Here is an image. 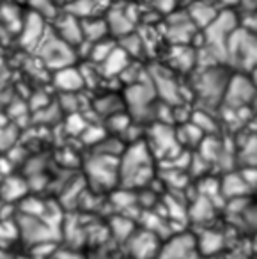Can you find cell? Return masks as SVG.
<instances>
[{
  "instance_id": "23",
  "label": "cell",
  "mask_w": 257,
  "mask_h": 259,
  "mask_svg": "<svg viewBox=\"0 0 257 259\" xmlns=\"http://www.w3.org/2000/svg\"><path fill=\"white\" fill-rule=\"evenodd\" d=\"M250 190H252V188L243 180L241 172H232V170H229L220 181V194L224 195L225 199H231V201L243 199V195H246Z\"/></svg>"
},
{
  "instance_id": "17",
  "label": "cell",
  "mask_w": 257,
  "mask_h": 259,
  "mask_svg": "<svg viewBox=\"0 0 257 259\" xmlns=\"http://www.w3.org/2000/svg\"><path fill=\"white\" fill-rule=\"evenodd\" d=\"M105 20H107L110 36L117 37V39L135 32V23H133V18L130 16V9L114 6V8H110L107 11Z\"/></svg>"
},
{
  "instance_id": "5",
  "label": "cell",
  "mask_w": 257,
  "mask_h": 259,
  "mask_svg": "<svg viewBox=\"0 0 257 259\" xmlns=\"http://www.w3.org/2000/svg\"><path fill=\"white\" fill-rule=\"evenodd\" d=\"M83 176L85 183L98 192L112 190L119 187V158L89 151L83 160Z\"/></svg>"
},
{
  "instance_id": "13",
  "label": "cell",
  "mask_w": 257,
  "mask_h": 259,
  "mask_svg": "<svg viewBox=\"0 0 257 259\" xmlns=\"http://www.w3.org/2000/svg\"><path fill=\"white\" fill-rule=\"evenodd\" d=\"M52 30L61 37L64 43L78 50L85 39H83V30H82V20L75 18L69 13H61L57 18L52 22Z\"/></svg>"
},
{
  "instance_id": "40",
  "label": "cell",
  "mask_w": 257,
  "mask_h": 259,
  "mask_svg": "<svg viewBox=\"0 0 257 259\" xmlns=\"http://www.w3.org/2000/svg\"><path fill=\"white\" fill-rule=\"evenodd\" d=\"M241 27H245L246 30H250V32L255 34V36H257V13H253V15L243 16Z\"/></svg>"
},
{
  "instance_id": "12",
  "label": "cell",
  "mask_w": 257,
  "mask_h": 259,
  "mask_svg": "<svg viewBox=\"0 0 257 259\" xmlns=\"http://www.w3.org/2000/svg\"><path fill=\"white\" fill-rule=\"evenodd\" d=\"M15 220L16 227H18V234L32 247L54 240V227L43 217H30L20 213Z\"/></svg>"
},
{
  "instance_id": "14",
  "label": "cell",
  "mask_w": 257,
  "mask_h": 259,
  "mask_svg": "<svg viewBox=\"0 0 257 259\" xmlns=\"http://www.w3.org/2000/svg\"><path fill=\"white\" fill-rule=\"evenodd\" d=\"M48 29H50V25H48L47 20L29 11L25 15V22H23L22 30L18 34L20 45L23 48H27V50H36L37 45L45 37V34L48 32Z\"/></svg>"
},
{
  "instance_id": "42",
  "label": "cell",
  "mask_w": 257,
  "mask_h": 259,
  "mask_svg": "<svg viewBox=\"0 0 257 259\" xmlns=\"http://www.w3.org/2000/svg\"><path fill=\"white\" fill-rule=\"evenodd\" d=\"M13 2H16V4H27L29 0H13Z\"/></svg>"
},
{
  "instance_id": "32",
  "label": "cell",
  "mask_w": 257,
  "mask_h": 259,
  "mask_svg": "<svg viewBox=\"0 0 257 259\" xmlns=\"http://www.w3.org/2000/svg\"><path fill=\"white\" fill-rule=\"evenodd\" d=\"M195 243L197 247H199V252L202 250L204 254H215L217 250H220L222 247H224V236H222L218 231H204L202 234H200V238L197 240L195 238Z\"/></svg>"
},
{
  "instance_id": "29",
  "label": "cell",
  "mask_w": 257,
  "mask_h": 259,
  "mask_svg": "<svg viewBox=\"0 0 257 259\" xmlns=\"http://www.w3.org/2000/svg\"><path fill=\"white\" fill-rule=\"evenodd\" d=\"M27 6H29L30 13L41 16L47 22H54L61 15V8H59L57 0H29Z\"/></svg>"
},
{
  "instance_id": "6",
  "label": "cell",
  "mask_w": 257,
  "mask_h": 259,
  "mask_svg": "<svg viewBox=\"0 0 257 259\" xmlns=\"http://www.w3.org/2000/svg\"><path fill=\"white\" fill-rule=\"evenodd\" d=\"M227 64L238 71H253L257 68V36L239 25L227 43Z\"/></svg>"
},
{
  "instance_id": "2",
  "label": "cell",
  "mask_w": 257,
  "mask_h": 259,
  "mask_svg": "<svg viewBox=\"0 0 257 259\" xmlns=\"http://www.w3.org/2000/svg\"><path fill=\"white\" fill-rule=\"evenodd\" d=\"M232 73L225 68V64H217L211 68L197 69V75L193 78V94L202 105L204 110L217 108L224 103L225 91Z\"/></svg>"
},
{
  "instance_id": "16",
  "label": "cell",
  "mask_w": 257,
  "mask_h": 259,
  "mask_svg": "<svg viewBox=\"0 0 257 259\" xmlns=\"http://www.w3.org/2000/svg\"><path fill=\"white\" fill-rule=\"evenodd\" d=\"M197 248L195 238L183 233L170 238L163 247L158 250L156 259H188L190 254Z\"/></svg>"
},
{
  "instance_id": "30",
  "label": "cell",
  "mask_w": 257,
  "mask_h": 259,
  "mask_svg": "<svg viewBox=\"0 0 257 259\" xmlns=\"http://www.w3.org/2000/svg\"><path fill=\"white\" fill-rule=\"evenodd\" d=\"M190 122H193L204 135H217V132H218L217 119L211 115V112L204 110V108H195V110H192Z\"/></svg>"
},
{
  "instance_id": "37",
  "label": "cell",
  "mask_w": 257,
  "mask_h": 259,
  "mask_svg": "<svg viewBox=\"0 0 257 259\" xmlns=\"http://www.w3.org/2000/svg\"><path fill=\"white\" fill-rule=\"evenodd\" d=\"M190 213H192V217L199 219L200 222H206V220L211 217V213H213V202H211V199L204 197V195H199L195 204H193L192 209H190Z\"/></svg>"
},
{
  "instance_id": "19",
  "label": "cell",
  "mask_w": 257,
  "mask_h": 259,
  "mask_svg": "<svg viewBox=\"0 0 257 259\" xmlns=\"http://www.w3.org/2000/svg\"><path fill=\"white\" fill-rule=\"evenodd\" d=\"M52 83L59 93H80L85 87V80H83L82 69L69 66V68L59 69L54 71L52 76Z\"/></svg>"
},
{
  "instance_id": "7",
  "label": "cell",
  "mask_w": 257,
  "mask_h": 259,
  "mask_svg": "<svg viewBox=\"0 0 257 259\" xmlns=\"http://www.w3.org/2000/svg\"><path fill=\"white\" fill-rule=\"evenodd\" d=\"M36 52H37V57H39L41 62L45 64V68L52 69V71L69 68V66L75 64L76 57H78L75 48L69 47L68 43H64V41L52 30V27L48 29V32L45 34L41 43L37 45Z\"/></svg>"
},
{
  "instance_id": "39",
  "label": "cell",
  "mask_w": 257,
  "mask_h": 259,
  "mask_svg": "<svg viewBox=\"0 0 257 259\" xmlns=\"http://www.w3.org/2000/svg\"><path fill=\"white\" fill-rule=\"evenodd\" d=\"M146 2L154 11H160L163 15H170L172 11H176V0H146Z\"/></svg>"
},
{
  "instance_id": "33",
  "label": "cell",
  "mask_w": 257,
  "mask_h": 259,
  "mask_svg": "<svg viewBox=\"0 0 257 259\" xmlns=\"http://www.w3.org/2000/svg\"><path fill=\"white\" fill-rule=\"evenodd\" d=\"M20 126L16 122L8 121L4 126H0V153L11 151L15 146H18Z\"/></svg>"
},
{
  "instance_id": "8",
  "label": "cell",
  "mask_w": 257,
  "mask_h": 259,
  "mask_svg": "<svg viewBox=\"0 0 257 259\" xmlns=\"http://www.w3.org/2000/svg\"><path fill=\"white\" fill-rule=\"evenodd\" d=\"M144 141L156 160H167L168 162V160L176 158L181 151H185L178 141L176 128L172 124H165V122L154 121L144 134Z\"/></svg>"
},
{
  "instance_id": "38",
  "label": "cell",
  "mask_w": 257,
  "mask_h": 259,
  "mask_svg": "<svg viewBox=\"0 0 257 259\" xmlns=\"http://www.w3.org/2000/svg\"><path fill=\"white\" fill-rule=\"evenodd\" d=\"M89 124H91V122L87 121V119L83 117L80 112H75V114L68 115V121H66V130H68V134L82 137V134L85 132Z\"/></svg>"
},
{
  "instance_id": "36",
  "label": "cell",
  "mask_w": 257,
  "mask_h": 259,
  "mask_svg": "<svg viewBox=\"0 0 257 259\" xmlns=\"http://www.w3.org/2000/svg\"><path fill=\"white\" fill-rule=\"evenodd\" d=\"M110 226H112L110 229H112V233H114V236H117L119 240L128 241V238L135 233V229H133V224L130 222V219H126V217H122V215L115 217V219L112 220Z\"/></svg>"
},
{
  "instance_id": "31",
  "label": "cell",
  "mask_w": 257,
  "mask_h": 259,
  "mask_svg": "<svg viewBox=\"0 0 257 259\" xmlns=\"http://www.w3.org/2000/svg\"><path fill=\"white\" fill-rule=\"evenodd\" d=\"M119 48H122L132 61H139L142 54H146V41L137 32H132L119 39Z\"/></svg>"
},
{
  "instance_id": "22",
  "label": "cell",
  "mask_w": 257,
  "mask_h": 259,
  "mask_svg": "<svg viewBox=\"0 0 257 259\" xmlns=\"http://www.w3.org/2000/svg\"><path fill=\"white\" fill-rule=\"evenodd\" d=\"M25 15L23 9L20 8V4L16 2H4L0 4V20L4 23V27L8 29V32L13 36H18L20 30H22V25L25 22Z\"/></svg>"
},
{
  "instance_id": "25",
  "label": "cell",
  "mask_w": 257,
  "mask_h": 259,
  "mask_svg": "<svg viewBox=\"0 0 257 259\" xmlns=\"http://www.w3.org/2000/svg\"><path fill=\"white\" fill-rule=\"evenodd\" d=\"M132 62V59L128 57V54H126L122 48H119V45L115 47V50L112 52L110 55H108L107 59H105L103 62H101L98 68H100V73L105 76H110V78H115V76H121V73L124 71L126 68H128V64Z\"/></svg>"
},
{
  "instance_id": "26",
  "label": "cell",
  "mask_w": 257,
  "mask_h": 259,
  "mask_svg": "<svg viewBox=\"0 0 257 259\" xmlns=\"http://www.w3.org/2000/svg\"><path fill=\"white\" fill-rule=\"evenodd\" d=\"M82 30H83V39H85V43H89V45H94V43H98V41H103V39H107V36H110L107 20H105V16H101V15L82 20Z\"/></svg>"
},
{
  "instance_id": "11",
  "label": "cell",
  "mask_w": 257,
  "mask_h": 259,
  "mask_svg": "<svg viewBox=\"0 0 257 259\" xmlns=\"http://www.w3.org/2000/svg\"><path fill=\"white\" fill-rule=\"evenodd\" d=\"M200 30L190 18L188 11H172L167 15L163 25V34L170 45H192Z\"/></svg>"
},
{
  "instance_id": "3",
  "label": "cell",
  "mask_w": 257,
  "mask_h": 259,
  "mask_svg": "<svg viewBox=\"0 0 257 259\" xmlns=\"http://www.w3.org/2000/svg\"><path fill=\"white\" fill-rule=\"evenodd\" d=\"M239 25L241 20L234 11H220L211 25L200 30V48L209 52L220 64H227V43Z\"/></svg>"
},
{
  "instance_id": "1",
  "label": "cell",
  "mask_w": 257,
  "mask_h": 259,
  "mask_svg": "<svg viewBox=\"0 0 257 259\" xmlns=\"http://www.w3.org/2000/svg\"><path fill=\"white\" fill-rule=\"evenodd\" d=\"M154 167L156 158L146 141L128 144L119 156V187L128 190L146 188L154 180Z\"/></svg>"
},
{
  "instance_id": "34",
  "label": "cell",
  "mask_w": 257,
  "mask_h": 259,
  "mask_svg": "<svg viewBox=\"0 0 257 259\" xmlns=\"http://www.w3.org/2000/svg\"><path fill=\"white\" fill-rule=\"evenodd\" d=\"M239 162L243 163V167H257V137H246L245 142L239 146Z\"/></svg>"
},
{
  "instance_id": "4",
  "label": "cell",
  "mask_w": 257,
  "mask_h": 259,
  "mask_svg": "<svg viewBox=\"0 0 257 259\" xmlns=\"http://www.w3.org/2000/svg\"><path fill=\"white\" fill-rule=\"evenodd\" d=\"M124 103H126V112L130 114V117L139 124L149 122L154 119V110L158 105V96L154 91L153 83L149 80V73L144 80L132 85H126L124 93Z\"/></svg>"
},
{
  "instance_id": "27",
  "label": "cell",
  "mask_w": 257,
  "mask_h": 259,
  "mask_svg": "<svg viewBox=\"0 0 257 259\" xmlns=\"http://www.w3.org/2000/svg\"><path fill=\"white\" fill-rule=\"evenodd\" d=\"M100 0H69L64 11L78 20H87L100 15Z\"/></svg>"
},
{
  "instance_id": "15",
  "label": "cell",
  "mask_w": 257,
  "mask_h": 259,
  "mask_svg": "<svg viewBox=\"0 0 257 259\" xmlns=\"http://www.w3.org/2000/svg\"><path fill=\"white\" fill-rule=\"evenodd\" d=\"M167 68L178 73H190L197 69V47L192 45H172L168 52Z\"/></svg>"
},
{
  "instance_id": "41",
  "label": "cell",
  "mask_w": 257,
  "mask_h": 259,
  "mask_svg": "<svg viewBox=\"0 0 257 259\" xmlns=\"http://www.w3.org/2000/svg\"><path fill=\"white\" fill-rule=\"evenodd\" d=\"M9 39H11V34L8 32V29H6V27H4V23H2V20H0V45H6Z\"/></svg>"
},
{
  "instance_id": "28",
  "label": "cell",
  "mask_w": 257,
  "mask_h": 259,
  "mask_svg": "<svg viewBox=\"0 0 257 259\" xmlns=\"http://www.w3.org/2000/svg\"><path fill=\"white\" fill-rule=\"evenodd\" d=\"M176 132H178V141L179 144L183 146V149L185 148H199L200 142H202V139L206 137V135L200 132L199 128H197L193 122H183V124H179V128H176Z\"/></svg>"
},
{
  "instance_id": "35",
  "label": "cell",
  "mask_w": 257,
  "mask_h": 259,
  "mask_svg": "<svg viewBox=\"0 0 257 259\" xmlns=\"http://www.w3.org/2000/svg\"><path fill=\"white\" fill-rule=\"evenodd\" d=\"M115 47H117V43H114V41H110V39H103L94 45H89V59L96 66H100L101 62L115 50Z\"/></svg>"
},
{
  "instance_id": "24",
  "label": "cell",
  "mask_w": 257,
  "mask_h": 259,
  "mask_svg": "<svg viewBox=\"0 0 257 259\" xmlns=\"http://www.w3.org/2000/svg\"><path fill=\"white\" fill-rule=\"evenodd\" d=\"M30 190L29 181L23 176H6L2 180V187H0V197L4 199L6 202H13V201H22L27 195V192Z\"/></svg>"
},
{
  "instance_id": "9",
  "label": "cell",
  "mask_w": 257,
  "mask_h": 259,
  "mask_svg": "<svg viewBox=\"0 0 257 259\" xmlns=\"http://www.w3.org/2000/svg\"><path fill=\"white\" fill-rule=\"evenodd\" d=\"M147 73H149V80L161 103L172 105V107L185 103L183 89L178 80H176V75L170 68H167V66H153Z\"/></svg>"
},
{
  "instance_id": "20",
  "label": "cell",
  "mask_w": 257,
  "mask_h": 259,
  "mask_svg": "<svg viewBox=\"0 0 257 259\" xmlns=\"http://www.w3.org/2000/svg\"><path fill=\"white\" fill-rule=\"evenodd\" d=\"M128 248H132V254L135 259H146L149 255L156 257L158 250H160V243L158 238L151 231H140V233H133L128 238Z\"/></svg>"
},
{
  "instance_id": "43",
  "label": "cell",
  "mask_w": 257,
  "mask_h": 259,
  "mask_svg": "<svg viewBox=\"0 0 257 259\" xmlns=\"http://www.w3.org/2000/svg\"><path fill=\"white\" fill-rule=\"evenodd\" d=\"M57 2H66V4H68V2H69V0H57Z\"/></svg>"
},
{
  "instance_id": "10",
  "label": "cell",
  "mask_w": 257,
  "mask_h": 259,
  "mask_svg": "<svg viewBox=\"0 0 257 259\" xmlns=\"http://www.w3.org/2000/svg\"><path fill=\"white\" fill-rule=\"evenodd\" d=\"M257 100V89L253 85L250 75H243L239 73H232L227 83V91H225L224 105L229 107L231 110H241L246 108Z\"/></svg>"
},
{
  "instance_id": "18",
  "label": "cell",
  "mask_w": 257,
  "mask_h": 259,
  "mask_svg": "<svg viewBox=\"0 0 257 259\" xmlns=\"http://www.w3.org/2000/svg\"><path fill=\"white\" fill-rule=\"evenodd\" d=\"M93 112L98 114L101 122H105L107 119H110L112 115H117L121 112H126V103L124 96L117 93H103L93 100Z\"/></svg>"
},
{
  "instance_id": "21",
  "label": "cell",
  "mask_w": 257,
  "mask_h": 259,
  "mask_svg": "<svg viewBox=\"0 0 257 259\" xmlns=\"http://www.w3.org/2000/svg\"><path fill=\"white\" fill-rule=\"evenodd\" d=\"M186 11H188L190 18L193 20V23H195L199 30H204L207 25H211L215 22V18L220 15V9L215 4H211V2H207V0H195L193 4H190L186 8Z\"/></svg>"
}]
</instances>
